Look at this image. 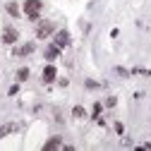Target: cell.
Instances as JSON below:
<instances>
[{"mask_svg": "<svg viewBox=\"0 0 151 151\" xmlns=\"http://www.w3.org/2000/svg\"><path fill=\"white\" fill-rule=\"evenodd\" d=\"M34 50H36V43H34V41H29V43H22V46H17L12 53L17 55V58H24V55H31Z\"/></svg>", "mask_w": 151, "mask_h": 151, "instance_id": "5b68a950", "label": "cell"}, {"mask_svg": "<svg viewBox=\"0 0 151 151\" xmlns=\"http://www.w3.org/2000/svg\"><path fill=\"white\" fill-rule=\"evenodd\" d=\"M0 43H3V39H0Z\"/></svg>", "mask_w": 151, "mask_h": 151, "instance_id": "d6986e66", "label": "cell"}, {"mask_svg": "<svg viewBox=\"0 0 151 151\" xmlns=\"http://www.w3.org/2000/svg\"><path fill=\"white\" fill-rule=\"evenodd\" d=\"M115 132H118V134H122V132H125V125H122V122H115Z\"/></svg>", "mask_w": 151, "mask_h": 151, "instance_id": "ac0fdd59", "label": "cell"}, {"mask_svg": "<svg viewBox=\"0 0 151 151\" xmlns=\"http://www.w3.org/2000/svg\"><path fill=\"white\" fill-rule=\"evenodd\" d=\"M5 10H7V14H12V17H19V5H17V3H7Z\"/></svg>", "mask_w": 151, "mask_h": 151, "instance_id": "30bf717a", "label": "cell"}, {"mask_svg": "<svg viewBox=\"0 0 151 151\" xmlns=\"http://www.w3.org/2000/svg\"><path fill=\"white\" fill-rule=\"evenodd\" d=\"M115 72H118V74H120V77H129V72H127V70H125V67H115Z\"/></svg>", "mask_w": 151, "mask_h": 151, "instance_id": "9a60e30c", "label": "cell"}, {"mask_svg": "<svg viewBox=\"0 0 151 151\" xmlns=\"http://www.w3.org/2000/svg\"><path fill=\"white\" fill-rule=\"evenodd\" d=\"M17 41H19V31H17V29H12V27H5V31H3V43L14 46Z\"/></svg>", "mask_w": 151, "mask_h": 151, "instance_id": "277c9868", "label": "cell"}, {"mask_svg": "<svg viewBox=\"0 0 151 151\" xmlns=\"http://www.w3.org/2000/svg\"><path fill=\"white\" fill-rule=\"evenodd\" d=\"M65 144H63V139L60 137H50L46 144H43V151H55V149H63Z\"/></svg>", "mask_w": 151, "mask_h": 151, "instance_id": "52a82bcc", "label": "cell"}, {"mask_svg": "<svg viewBox=\"0 0 151 151\" xmlns=\"http://www.w3.org/2000/svg\"><path fill=\"white\" fill-rule=\"evenodd\" d=\"M55 79H58V70H55V65H46L43 67V82L46 84H53Z\"/></svg>", "mask_w": 151, "mask_h": 151, "instance_id": "8992f818", "label": "cell"}, {"mask_svg": "<svg viewBox=\"0 0 151 151\" xmlns=\"http://www.w3.org/2000/svg\"><path fill=\"white\" fill-rule=\"evenodd\" d=\"M10 132H14V125H12V122H7V125H3V127H0V139H3V137H7Z\"/></svg>", "mask_w": 151, "mask_h": 151, "instance_id": "7c38bea8", "label": "cell"}, {"mask_svg": "<svg viewBox=\"0 0 151 151\" xmlns=\"http://www.w3.org/2000/svg\"><path fill=\"white\" fill-rule=\"evenodd\" d=\"M72 115H74V118H79V120H82V118H86V110H84L82 106H74V108H72Z\"/></svg>", "mask_w": 151, "mask_h": 151, "instance_id": "4fadbf2b", "label": "cell"}, {"mask_svg": "<svg viewBox=\"0 0 151 151\" xmlns=\"http://www.w3.org/2000/svg\"><path fill=\"white\" fill-rule=\"evenodd\" d=\"M53 43L58 46V48H67V46H70V31H67V29L55 31V39H53Z\"/></svg>", "mask_w": 151, "mask_h": 151, "instance_id": "3957f363", "label": "cell"}, {"mask_svg": "<svg viewBox=\"0 0 151 151\" xmlns=\"http://www.w3.org/2000/svg\"><path fill=\"white\" fill-rule=\"evenodd\" d=\"M84 84H86V89H96V86H99V82H91V79H86Z\"/></svg>", "mask_w": 151, "mask_h": 151, "instance_id": "e0dca14e", "label": "cell"}, {"mask_svg": "<svg viewBox=\"0 0 151 151\" xmlns=\"http://www.w3.org/2000/svg\"><path fill=\"white\" fill-rule=\"evenodd\" d=\"M41 10H43L41 0H27L24 3V14L29 17V22H39L41 19Z\"/></svg>", "mask_w": 151, "mask_h": 151, "instance_id": "6da1fadb", "label": "cell"}, {"mask_svg": "<svg viewBox=\"0 0 151 151\" xmlns=\"http://www.w3.org/2000/svg\"><path fill=\"white\" fill-rule=\"evenodd\" d=\"M17 91H19V84H12V86H10V91H7V93H10V96H14V93H17Z\"/></svg>", "mask_w": 151, "mask_h": 151, "instance_id": "2e32d148", "label": "cell"}, {"mask_svg": "<svg viewBox=\"0 0 151 151\" xmlns=\"http://www.w3.org/2000/svg\"><path fill=\"white\" fill-rule=\"evenodd\" d=\"M115 103H118V99H115V96H108V99H106V106H108V108H113Z\"/></svg>", "mask_w": 151, "mask_h": 151, "instance_id": "5bb4252c", "label": "cell"}, {"mask_svg": "<svg viewBox=\"0 0 151 151\" xmlns=\"http://www.w3.org/2000/svg\"><path fill=\"white\" fill-rule=\"evenodd\" d=\"M53 34H55V22H48V19L36 22V39H48Z\"/></svg>", "mask_w": 151, "mask_h": 151, "instance_id": "7a4b0ae2", "label": "cell"}, {"mask_svg": "<svg viewBox=\"0 0 151 151\" xmlns=\"http://www.w3.org/2000/svg\"><path fill=\"white\" fill-rule=\"evenodd\" d=\"M31 77V70L29 67H19V70H17V82H27Z\"/></svg>", "mask_w": 151, "mask_h": 151, "instance_id": "9c48e42d", "label": "cell"}, {"mask_svg": "<svg viewBox=\"0 0 151 151\" xmlns=\"http://www.w3.org/2000/svg\"><path fill=\"white\" fill-rule=\"evenodd\" d=\"M60 50H63V48H58L55 43H50V46L46 48V60H58V58H60Z\"/></svg>", "mask_w": 151, "mask_h": 151, "instance_id": "ba28073f", "label": "cell"}, {"mask_svg": "<svg viewBox=\"0 0 151 151\" xmlns=\"http://www.w3.org/2000/svg\"><path fill=\"white\" fill-rule=\"evenodd\" d=\"M101 110H103V103H101V101H96V103H93V108H91V118L96 120V118L101 115Z\"/></svg>", "mask_w": 151, "mask_h": 151, "instance_id": "8fae6325", "label": "cell"}]
</instances>
